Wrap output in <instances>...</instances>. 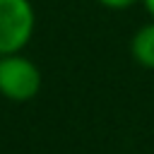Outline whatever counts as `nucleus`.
<instances>
[{"label": "nucleus", "mask_w": 154, "mask_h": 154, "mask_svg": "<svg viewBox=\"0 0 154 154\" xmlns=\"http://www.w3.org/2000/svg\"><path fill=\"white\" fill-rule=\"evenodd\" d=\"M41 70L24 53L0 55V96L14 103L31 101L41 91Z\"/></svg>", "instance_id": "obj_1"}, {"label": "nucleus", "mask_w": 154, "mask_h": 154, "mask_svg": "<svg viewBox=\"0 0 154 154\" xmlns=\"http://www.w3.org/2000/svg\"><path fill=\"white\" fill-rule=\"evenodd\" d=\"M36 31L31 0H0V55L22 53Z\"/></svg>", "instance_id": "obj_2"}, {"label": "nucleus", "mask_w": 154, "mask_h": 154, "mask_svg": "<svg viewBox=\"0 0 154 154\" xmlns=\"http://www.w3.org/2000/svg\"><path fill=\"white\" fill-rule=\"evenodd\" d=\"M130 55L132 60L144 67V70H154V19H149L147 24H142L132 38H130Z\"/></svg>", "instance_id": "obj_3"}, {"label": "nucleus", "mask_w": 154, "mask_h": 154, "mask_svg": "<svg viewBox=\"0 0 154 154\" xmlns=\"http://www.w3.org/2000/svg\"><path fill=\"white\" fill-rule=\"evenodd\" d=\"M101 7H106V10H116V12H120V10H128V7H132L135 2H140V0H96Z\"/></svg>", "instance_id": "obj_4"}, {"label": "nucleus", "mask_w": 154, "mask_h": 154, "mask_svg": "<svg viewBox=\"0 0 154 154\" xmlns=\"http://www.w3.org/2000/svg\"><path fill=\"white\" fill-rule=\"evenodd\" d=\"M142 5H144V10H147V14H149V19H154V0H140Z\"/></svg>", "instance_id": "obj_5"}]
</instances>
